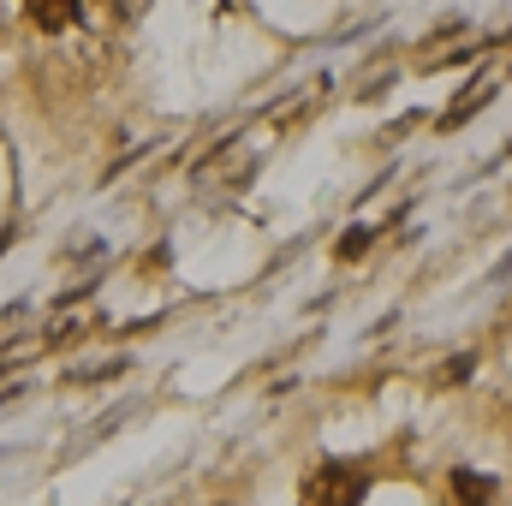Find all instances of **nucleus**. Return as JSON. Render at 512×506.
<instances>
[{
	"mask_svg": "<svg viewBox=\"0 0 512 506\" xmlns=\"http://www.w3.org/2000/svg\"><path fill=\"white\" fill-rule=\"evenodd\" d=\"M453 495H459V506H495L501 501V483L483 477V471H453Z\"/></svg>",
	"mask_w": 512,
	"mask_h": 506,
	"instance_id": "7ed1b4c3",
	"label": "nucleus"
},
{
	"mask_svg": "<svg viewBox=\"0 0 512 506\" xmlns=\"http://www.w3.org/2000/svg\"><path fill=\"white\" fill-rule=\"evenodd\" d=\"M364 495H370V477H364V465H346V459H334V465H322V471L310 477L304 506H358Z\"/></svg>",
	"mask_w": 512,
	"mask_h": 506,
	"instance_id": "f257e3e1",
	"label": "nucleus"
},
{
	"mask_svg": "<svg viewBox=\"0 0 512 506\" xmlns=\"http://www.w3.org/2000/svg\"><path fill=\"white\" fill-rule=\"evenodd\" d=\"M24 18L54 36V30H72L84 18V0H24Z\"/></svg>",
	"mask_w": 512,
	"mask_h": 506,
	"instance_id": "f03ea898",
	"label": "nucleus"
},
{
	"mask_svg": "<svg viewBox=\"0 0 512 506\" xmlns=\"http://www.w3.org/2000/svg\"><path fill=\"white\" fill-rule=\"evenodd\" d=\"M108 6H114V18H143V6H149V0H108Z\"/></svg>",
	"mask_w": 512,
	"mask_h": 506,
	"instance_id": "39448f33",
	"label": "nucleus"
},
{
	"mask_svg": "<svg viewBox=\"0 0 512 506\" xmlns=\"http://www.w3.org/2000/svg\"><path fill=\"white\" fill-rule=\"evenodd\" d=\"M370 239H376L370 227H352V233H340V256H346V262H358V256L370 251Z\"/></svg>",
	"mask_w": 512,
	"mask_h": 506,
	"instance_id": "20e7f679",
	"label": "nucleus"
}]
</instances>
